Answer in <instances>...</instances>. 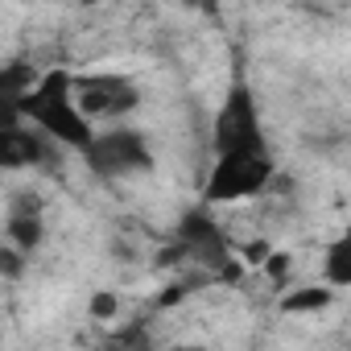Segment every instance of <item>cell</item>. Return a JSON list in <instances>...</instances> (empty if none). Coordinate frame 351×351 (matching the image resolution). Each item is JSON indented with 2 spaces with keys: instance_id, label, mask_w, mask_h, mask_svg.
<instances>
[{
  "instance_id": "obj_7",
  "label": "cell",
  "mask_w": 351,
  "mask_h": 351,
  "mask_svg": "<svg viewBox=\"0 0 351 351\" xmlns=\"http://www.w3.org/2000/svg\"><path fill=\"white\" fill-rule=\"evenodd\" d=\"M66 149L42 136L34 124H0V173H21V169H54Z\"/></svg>"
},
{
  "instance_id": "obj_11",
  "label": "cell",
  "mask_w": 351,
  "mask_h": 351,
  "mask_svg": "<svg viewBox=\"0 0 351 351\" xmlns=\"http://www.w3.org/2000/svg\"><path fill=\"white\" fill-rule=\"evenodd\" d=\"M261 269H265V277L273 281V285H285L289 281V273H293V256L289 252H265V261H261Z\"/></svg>"
},
{
  "instance_id": "obj_8",
  "label": "cell",
  "mask_w": 351,
  "mask_h": 351,
  "mask_svg": "<svg viewBox=\"0 0 351 351\" xmlns=\"http://www.w3.org/2000/svg\"><path fill=\"white\" fill-rule=\"evenodd\" d=\"M5 236L13 248H21L25 256L42 248L46 240V203L38 191H21L9 199V211H5Z\"/></svg>"
},
{
  "instance_id": "obj_12",
  "label": "cell",
  "mask_w": 351,
  "mask_h": 351,
  "mask_svg": "<svg viewBox=\"0 0 351 351\" xmlns=\"http://www.w3.org/2000/svg\"><path fill=\"white\" fill-rule=\"evenodd\" d=\"M0 277L5 281H21L25 277V252L13 244H0Z\"/></svg>"
},
{
  "instance_id": "obj_1",
  "label": "cell",
  "mask_w": 351,
  "mask_h": 351,
  "mask_svg": "<svg viewBox=\"0 0 351 351\" xmlns=\"http://www.w3.org/2000/svg\"><path fill=\"white\" fill-rule=\"evenodd\" d=\"M21 120L34 124L54 145H62L66 153H79L91 141V132H95V124L75 104V75L66 66L38 71V79L21 95Z\"/></svg>"
},
{
  "instance_id": "obj_5",
  "label": "cell",
  "mask_w": 351,
  "mask_h": 351,
  "mask_svg": "<svg viewBox=\"0 0 351 351\" xmlns=\"http://www.w3.org/2000/svg\"><path fill=\"white\" fill-rule=\"evenodd\" d=\"M75 104L91 124L95 120L116 124L141 108V87H136V79H128L120 71H91V75H75Z\"/></svg>"
},
{
  "instance_id": "obj_9",
  "label": "cell",
  "mask_w": 351,
  "mask_h": 351,
  "mask_svg": "<svg viewBox=\"0 0 351 351\" xmlns=\"http://www.w3.org/2000/svg\"><path fill=\"white\" fill-rule=\"evenodd\" d=\"M335 302V285H298L289 293H281V314H322Z\"/></svg>"
},
{
  "instance_id": "obj_10",
  "label": "cell",
  "mask_w": 351,
  "mask_h": 351,
  "mask_svg": "<svg viewBox=\"0 0 351 351\" xmlns=\"http://www.w3.org/2000/svg\"><path fill=\"white\" fill-rule=\"evenodd\" d=\"M322 281L335 285V289L351 285V240L347 236L326 244V252H322Z\"/></svg>"
},
{
  "instance_id": "obj_14",
  "label": "cell",
  "mask_w": 351,
  "mask_h": 351,
  "mask_svg": "<svg viewBox=\"0 0 351 351\" xmlns=\"http://www.w3.org/2000/svg\"><path fill=\"white\" fill-rule=\"evenodd\" d=\"M265 252H269V244H265V240H256V244H248V248H244V261H248V265H261V261H265Z\"/></svg>"
},
{
  "instance_id": "obj_13",
  "label": "cell",
  "mask_w": 351,
  "mask_h": 351,
  "mask_svg": "<svg viewBox=\"0 0 351 351\" xmlns=\"http://www.w3.org/2000/svg\"><path fill=\"white\" fill-rule=\"evenodd\" d=\"M116 310H120V298H116V293H95V298H91V314H95V318H112Z\"/></svg>"
},
{
  "instance_id": "obj_2",
  "label": "cell",
  "mask_w": 351,
  "mask_h": 351,
  "mask_svg": "<svg viewBox=\"0 0 351 351\" xmlns=\"http://www.w3.org/2000/svg\"><path fill=\"white\" fill-rule=\"evenodd\" d=\"M83 165L95 173L99 182H128L136 173H149L153 169V145L141 128L132 124H108V128H95L91 141L79 149Z\"/></svg>"
},
{
  "instance_id": "obj_6",
  "label": "cell",
  "mask_w": 351,
  "mask_h": 351,
  "mask_svg": "<svg viewBox=\"0 0 351 351\" xmlns=\"http://www.w3.org/2000/svg\"><path fill=\"white\" fill-rule=\"evenodd\" d=\"M178 248L191 265H199L203 273H219V277H232L236 269L232 265V244L219 228V219L211 215V207H191L182 219H178Z\"/></svg>"
},
{
  "instance_id": "obj_3",
  "label": "cell",
  "mask_w": 351,
  "mask_h": 351,
  "mask_svg": "<svg viewBox=\"0 0 351 351\" xmlns=\"http://www.w3.org/2000/svg\"><path fill=\"white\" fill-rule=\"evenodd\" d=\"M211 153H269L261 104L244 79H232L211 116Z\"/></svg>"
},
{
  "instance_id": "obj_4",
  "label": "cell",
  "mask_w": 351,
  "mask_h": 351,
  "mask_svg": "<svg viewBox=\"0 0 351 351\" xmlns=\"http://www.w3.org/2000/svg\"><path fill=\"white\" fill-rule=\"evenodd\" d=\"M273 178H277L273 153H215L207 178H203V203L228 207V203L256 199L269 191Z\"/></svg>"
}]
</instances>
